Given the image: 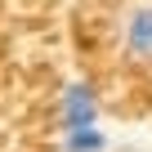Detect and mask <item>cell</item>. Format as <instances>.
Wrapping results in <instances>:
<instances>
[{"mask_svg":"<svg viewBox=\"0 0 152 152\" xmlns=\"http://www.w3.org/2000/svg\"><path fill=\"white\" fill-rule=\"evenodd\" d=\"M107 134L103 125H76V130H63L58 139V152H107Z\"/></svg>","mask_w":152,"mask_h":152,"instance_id":"3957f363","label":"cell"},{"mask_svg":"<svg viewBox=\"0 0 152 152\" xmlns=\"http://www.w3.org/2000/svg\"><path fill=\"white\" fill-rule=\"evenodd\" d=\"M121 45L139 67H152V0H139V5L125 9L121 18Z\"/></svg>","mask_w":152,"mask_h":152,"instance_id":"7a4b0ae2","label":"cell"},{"mask_svg":"<svg viewBox=\"0 0 152 152\" xmlns=\"http://www.w3.org/2000/svg\"><path fill=\"white\" fill-rule=\"evenodd\" d=\"M99 112H103V99H99V85L85 81V76H72L58 90V103H54V116L63 130H76V125H99Z\"/></svg>","mask_w":152,"mask_h":152,"instance_id":"6da1fadb","label":"cell"}]
</instances>
